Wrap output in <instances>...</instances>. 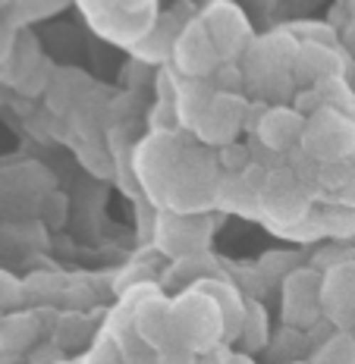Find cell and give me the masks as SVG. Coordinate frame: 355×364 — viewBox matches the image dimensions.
<instances>
[{
    "instance_id": "cell-1",
    "label": "cell",
    "mask_w": 355,
    "mask_h": 364,
    "mask_svg": "<svg viewBox=\"0 0 355 364\" xmlns=\"http://www.w3.org/2000/svg\"><path fill=\"white\" fill-rule=\"evenodd\" d=\"M79 4L97 32L126 48H135L157 19L154 0H79Z\"/></svg>"
},
{
    "instance_id": "cell-2",
    "label": "cell",
    "mask_w": 355,
    "mask_h": 364,
    "mask_svg": "<svg viewBox=\"0 0 355 364\" xmlns=\"http://www.w3.org/2000/svg\"><path fill=\"white\" fill-rule=\"evenodd\" d=\"M302 148L318 161H343L355 151V119L337 107H321L308 117Z\"/></svg>"
},
{
    "instance_id": "cell-3",
    "label": "cell",
    "mask_w": 355,
    "mask_h": 364,
    "mask_svg": "<svg viewBox=\"0 0 355 364\" xmlns=\"http://www.w3.org/2000/svg\"><path fill=\"white\" fill-rule=\"evenodd\" d=\"M201 22H205L208 35L214 38L223 63H239L255 41V32L248 26L245 13L233 0H211L201 10Z\"/></svg>"
},
{
    "instance_id": "cell-4",
    "label": "cell",
    "mask_w": 355,
    "mask_h": 364,
    "mask_svg": "<svg viewBox=\"0 0 355 364\" xmlns=\"http://www.w3.org/2000/svg\"><path fill=\"white\" fill-rule=\"evenodd\" d=\"M221 50H217L214 38L208 35L201 16L183 22V32L176 38L173 48V70L186 79H208L221 70Z\"/></svg>"
},
{
    "instance_id": "cell-5",
    "label": "cell",
    "mask_w": 355,
    "mask_h": 364,
    "mask_svg": "<svg viewBox=\"0 0 355 364\" xmlns=\"http://www.w3.org/2000/svg\"><path fill=\"white\" fill-rule=\"evenodd\" d=\"M245 113H248L245 97H239L236 91H217L211 107L205 110V117L198 119L195 129H198L208 141H214V145H226V141L236 135V129L245 123Z\"/></svg>"
},
{
    "instance_id": "cell-6",
    "label": "cell",
    "mask_w": 355,
    "mask_h": 364,
    "mask_svg": "<svg viewBox=\"0 0 355 364\" xmlns=\"http://www.w3.org/2000/svg\"><path fill=\"white\" fill-rule=\"evenodd\" d=\"M305 123H308L305 113H299L296 107H286V104H277V107H267L261 113L255 132L270 151H292L296 145H302Z\"/></svg>"
},
{
    "instance_id": "cell-7",
    "label": "cell",
    "mask_w": 355,
    "mask_h": 364,
    "mask_svg": "<svg viewBox=\"0 0 355 364\" xmlns=\"http://www.w3.org/2000/svg\"><path fill=\"white\" fill-rule=\"evenodd\" d=\"M321 277L312 270L290 273L286 279V295H283V314L290 323L308 327L312 321H318L321 314Z\"/></svg>"
},
{
    "instance_id": "cell-8",
    "label": "cell",
    "mask_w": 355,
    "mask_h": 364,
    "mask_svg": "<svg viewBox=\"0 0 355 364\" xmlns=\"http://www.w3.org/2000/svg\"><path fill=\"white\" fill-rule=\"evenodd\" d=\"M346 75V54L334 44H302L292 63L296 85H318L324 79Z\"/></svg>"
},
{
    "instance_id": "cell-9",
    "label": "cell",
    "mask_w": 355,
    "mask_h": 364,
    "mask_svg": "<svg viewBox=\"0 0 355 364\" xmlns=\"http://www.w3.org/2000/svg\"><path fill=\"white\" fill-rule=\"evenodd\" d=\"M321 308L330 321L346 323L355 314V264H334L321 279Z\"/></svg>"
},
{
    "instance_id": "cell-10",
    "label": "cell",
    "mask_w": 355,
    "mask_h": 364,
    "mask_svg": "<svg viewBox=\"0 0 355 364\" xmlns=\"http://www.w3.org/2000/svg\"><path fill=\"white\" fill-rule=\"evenodd\" d=\"M179 32H183V26L176 22V16H173V13H164V16L154 19V26L145 32V38L132 48V54L139 60H148V63L173 60V48H176Z\"/></svg>"
},
{
    "instance_id": "cell-11",
    "label": "cell",
    "mask_w": 355,
    "mask_h": 364,
    "mask_svg": "<svg viewBox=\"0 0 355 364\" xmlns=\"http://www.w3.org/2000/svg\"><path fill=\"white\" fill-rule=\"evenodd\" d=\"M290 32L302 44H334L337 48V28L327 22H296V26H290Z\"/></svg>"
},
{
    "instance_id": "cell-12",
    "label": "cell",
    "mask_w": 355,
    "mask_h": 364,
    "mask_svg": "<svg viewBox=\"0 0 355 364\" xmlns=\"http://www.w3.org/2000/svg\"><path fill=\"white\" fill-rule=\"evenodd\" d=\"M343 204H349V208H355V161H352V173H349V182L343 186Z\"/></svg>"
}]
</instances>
